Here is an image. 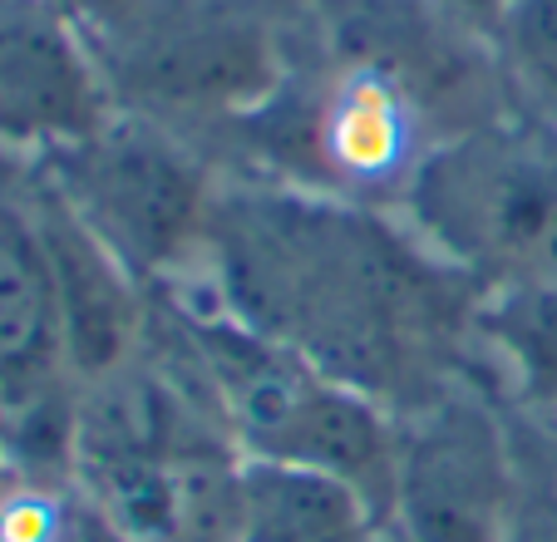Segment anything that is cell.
Listing matches in <instances>:
<instances>
[{
  "label": "cell",
  "instance_id": "obj_15",
  "mask_svg": "<svg viewBox=\"0 0 557 542\" xmlns=\"http://www.w3.org/2000/svg\"><path fill=\"white\" fill-rule=\"evenodd\" d=\"M11 483H15V464H11V454H5V444H0V498H5Z\"/></svg>",
  "mask_w": 557,
  "mask_h": 542
},
{
  "label": "cell",
  "instance_id": "obj_12",
  "mask_svg": "<svg viewBox=\"0 0 557 542\" xmlns=\"http://www.w3.org/2000/svg\"><path fill=\"white\" fill-rule=\"evenodd\" d=\"M513 424V513L504 542H557V419L508 415Z\"/></svg>",
  "mask_w": 557,
  "mask_h": 542
},
{
  "label": "cell",
  "instance_id": "obj_8",
  "mask_svg": "<svg viewBox=\"0 0 557 542\" xmlns=\"http://www.w3.org/2000/svg\"><path fill=\"white\" fill-rule=\"evenodd\" d=\"M385 513L336 473L237 454L222 479L227 542H385Z\"/></svg>",
  "mask_w": 557,
  "mask_h": 542
},
{
  "label": "cell",
  "instance_id": "obj_9",
  "mask_svg": "<svg viewBox=\"0 0 557 542\" xmlns=\"http://www.w3.org/2000/svg\"><path fill=\"white\" fill-rule=\"evenodd\" d=\"M64 375L60 301L35 212L0 198V419L50 405Z\"/></svg>",
  "mask_w": 557,
  "mask_h": 542
},
{
  "label": "cell",
  "instance_id": "obj_11",
  "mask_svg": "<svg viewBox=\"0 0 557 542\" xmlns=\"http://www.w3.org/2000/svg\"><path fill=\"white\" fill-rule=\"evenodd\" d=\"M488 45L518 114L557 128V0H504Z\"/></svg>",
  "mask_w": 557,
  "mask_h": 542
},
{
  "label": "cell",
  "instance_id": "obj_13",
  "mask_svg": "<svg viewBox=\"0 0 557 542\" xmlns=\"http://www.w3.org/2000/svg\"><path fill=\"white\" fill-rule=\"evenodd\" d=\"M54 5L70 11L79 25H89V35H104V30H114L119 21H128L144 0H54Z\"/></svg>",
  "mask_w": 557,
  "mask_h": 542
},
{
  "label": "cell",
  "instance_id": "obj_5",
  "mask_svg": "<svg viewBox=\"0 0 557 542\" xmlns=\"http://www.w3.org/2000/svg\"><path fill=\"white\" fill-rule=\"evenodd\" d=\"M513 513V424L473 385L400 415L389 532L400 542H504Z\"/></svg>",
  "mask_w": 557,
  "mask_h": 542
},
{
  "label": "cell",
  "instance_id": "obj_3",
  "mask_svg": "<svg viewBox=\"0 0 557 542\" xmlns=\"http://www.w3.org/2000/svg\"><path fill=\"white\" fill-rule=\"evenodd\" d=\"M40 177L144 286L202 271L222 183L188 134L119 109L95 138L45 163Z\"/></svg>",
  "mask_w": 557,
  "mask_h": 542
},
{
  "label": "cell",
  "instance_id": "obj_7",
  "mask_svg": "<svg viewBox=\"0 0 557 542\" xmlns=\"http://www.w3.org/2000/svg\"><path fill=\"white\" fill-rule=\"evenodd\" d=\"M30 212L40 227L45 257H50L54 301H60L64 370L74 380H89V385H109L144 341L148 286L79 222V212L50 183L35 188Z\"/></svg>",
  "mask_w": 557,
  "mask_h": 542
},
{
  "label": "cell",
  "instance_id": "obj_4",
  "mask_svg": "<svg viewBox=\"0 0 557 542\" xmlns=\"http://www.w3.org/2000/svg\"><path fill=\"white\" fill-rule=\"evenodd\" d=\"M119 40H95L119 109L188 134V124L237 128L267 109L296 74L286 35L252 5L227 0H144L114 25Z\"/></svg>",
  "mask_w": 557,
  "mask_h": 542
},
{
  "label": "cell",
  "instance_id": "obj_1",
  "mask_svg": "<svg viewBox=\"0 0 557 542\" xmlns=\"http://www.w3.org/2000/svg\"><path fill=\"white\" fill-rule=\"evenodd\" d=\"M198 276L227 316L395 415L459 385L454 360L473 345L479 286L395 212L272 177L218 188Z\"/></svg>",
  "mask_w": 557,
  "mask_h": 542
},
{
  "label": "cell",
  "instance_id": "obj_6",
  "mask_svg": "<svg viewBox=\"0 0 557 542\" xmlns=\"http://www.w3.org/2000/svg\"><path fill=\"white\" fill-rule=\"evenodd\" d=\"M119 114L89 25L54 0H0V163L45 168Z\"/></svg>",
  "mask_w": 557,
  "mask_h": 542
},
{
  "label": "cell",
  "instance_id": "obj_10",
  "mask_svg": "<svg viewBox=\"0 0 557 542\" xmlns=\"http://www.w3.org/2000/svg\"><path fill=\"white\" fill-rule=\"evenodd\" d=\"M473 350L494 360L518 409L557 419V282L479 292Z\"/></svg>",
  "mask_w": 557,
  "mask_h": 542
},
{
  "label": "cell",
  "instance_id": "obj_16",
  "mask_svg": "<svg viewBox=\"0 0 557 542\" xmlns=\"http://www.w3.org/2000/svg\"><path fill=\"white\" fill-rule=\"evenodd\" d=\"M315 5H321V0H315Z\"/></svg>",
  "mask_w": 557,
  "mask_h": 542
},
{
  "label": "cell",
  "instance_id": "obj_14",
  "mask_svg": "<svg viewBox=\"0 0 557 542\" xmlns=\"http://www.w3.org/2000/svg\"><path fill=\"white\" fill-rule=\"evenodd\" d=\"M444 15H454V21H463L469 30L488 35L498 21V11H504V0H434Z\"/></svg>",
  "mask_w": 557,
  "mask_h": 542
},
{
  "label": "cell",
  "instance_id": "obj_2",
  "mask_svg": "<svg viewBox=\"0 0 557 542\" xmlns=\"http://www.w3.org/2000/svg\"><path fill=\"white\" fill-rule=\"evenodd\" d=\"M395 218L479 292L557 282V128L508 109L440 138Z\"/></svg>",
  "mask_w": 557,
  "mask_h": 542
}]
</instances>
